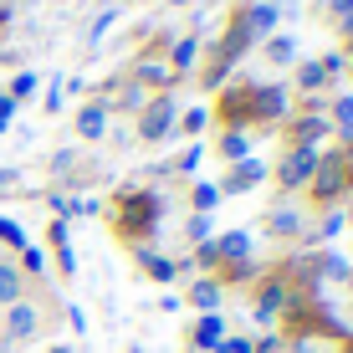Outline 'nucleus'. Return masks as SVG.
Returning a JSON list of instances; mask_svg holds the SVG:
<instances>
[{"mask_svg": "<svg viewBox=\"0 0 353 353\" xmlns=\"http://www.w3.org/2000/svg\"><path fill=\"white\" fill-rule=\"evenodd\" d=\"M154 225H159V194H123V236H149Z\"/></svg>", "mask_w": 353, "mask_h": 353, "instance_id": "nucleus-1", "label": "nucleus"}, {"mask_svg": "<svg viewBox=\"0 0 353 353\" xmlns=\"http://www.w3.org/2000/svg\"><path fill=\"white\" fill-rule=\"evenodd\" d=\"M312 174H318V194H323V200H333V194L348 190V159H343V154H338V159H327V164L318 159Z\"/></svg>", "mask_w": 353, "mask_h": 353, "instance_id": "nucleus-2", "label": "nucleus"}, {"mask_svg": "<svg viewBox=\"0 0 353 353\" xmlns=\"http://www.w3.org/2000/svg\"><path fill=\"white\" fill-rule=\"evenodd\" d=\"M312 169H318V154L312 149H292L287 159H282V185H302V179H312Z\"/></svg>", "mask_w": 353, "mask_h": 353, "instance_id": "nucleus-3", "label": "nucleus"}, {"mask_svg": "<svg viewBox=\"0 0 353 353\" xmlns=\"http://www.w3.org/2000/svg\"><path fill=\"white\" fill-rule=\"evenodd\" d=\"M31 333H36V307H31V302H10L6 338H10V343H21V338H31Z\"/></svg>", "mask_w": 353, "mask_h": 353, "instance_id": "nucleus-4", "label": "nucleus"}, {"mask_svg": "<svg viewBox=\"0 0 353 353\" xmlns=\"http://www.w3.org/2000/svg\"><path fill=\"white\" fill-rule=\"evenodd\" d=\"M143 139H164L169 128H174V103H169V97H159V103L149 108V113H143Z\"/></svg>", "mask_w": 353, "mask_h": 353, "instance_id": "nucleus-5", "label": "nucleus"}, {"mask_svg": "<svg viewBox=\"0 0 353 353\" xmlns=\"http://www.w3.org/2000/svg\"><path fill=\"white\" fill-rule=\"evenodd\" d=\"M282 103H287V92H282V88H261V92H251V113H256V118H276V113H282Z\"/></svg>", "mask_w": 353, "mask_h": 353, "instance_id": "nucleus-6", "label": "nucleus"}, {"mask_svg": "<svg viewBox=\"0 0 353 353\" xmlns=\"http://www.w3.org/2000/svg\"><path fill=\"white\" fill-rule=\"evenodd\" d=\"M261 174H266V169H261L256 159H251V164H246V159H241L236 169H230V179H225V190H251V185H256V179H261Z\"/></svg>", "mask_w": 353, "mask_h": 353, "instance_id": "nucleus-7", "label": "nucleus"}, {"mask_svg": "<svg viewBox=\"0 0 353 353\" xmlns=\"http://www.w3.org/2000/svg\"><path fill=\"white\" fill-rule=\"evenodd\" d=\"M282 302H287V287H282V282H272V287L261 292V302H256V318H261V323H266V318H276V312H282Z\"/></svg>", "mask_w": 353, "mask_h": 353, "instance_id": "nucleus-8", "label": "nucleus"}, {"mask_svg": "<svg viewBox=\"0 0 353 353\" xmlns=\"http://www.w3.org/2000/svg\"><path fill=\"white\" fill-rule=\"evenodd\" d=\"M10 302H21V272L0 261V307H10Z\"/></svg>", "mask_w": 353, "mask_h": 353, "instance_id": "nucleus-9", "label": "nucleus"}, {"mask_svg": "<svg viewBox=\"0 0 353 353\" xmlns=\"http://www.w3.org/2000/svg\"><path fill=\"white\" fill-rule=\"evenodd\" d=\"M221 333H225V323L210 312V318H200V327H194V343H200V348H215V343H221Z\"/></svg>", "mask_w": 353, "mask_h": 353, "instance_id": "nucleus-10", "label": "nucleus"}, {"mask_svg": "<svg viewBox=\"0 0 353 353\" xmlns=\"http://www.w3.org/2000/svg\"><path fill=\"white\" fill-rule=\"evenodd\" d=\"M190 302H194V307H205V312H215V307H221V287H215V282H194Z\"/></svg>", "mask_w": 353, "mask_h": 353, "instance_id": "nucleus-11", "label": "nucleus"}, {"mask_svg": "<svg viewBox=\"0 0 353 353\" xmlns=\"http://www.w3.org/2000/svg\"><path fill=\"white\" fill-rule=\"evenodd\" d=\"M77 128H82V139H97V133H103V108H82Z\"/></svg>", "mask_w": 353, "mask_h": 353, "instance_id": "nucleus-12", "label": "nucleus"}, {"mask_svg": "<svg viewBox=\"0 0 353 353\" xmlns=\"http://www.w3.org/2000/svg\"><path fill=\"white\" fill-rule=\"evenodd\" d=\"M143 266H149V276H159V282H169V276L179 272L174 261H164V256H154V251H143Z\"/></svg>", "mask_w": 353, "mask_h": 353, "instance_id": "nucleus-13", "label": "nucleus"}, {"mask_svg": "<svg viewBox=\"0 0 353 353\" xmlns=\"http://www.w3.org/2000/svg\"><path fill=\"white\" fill-rule=\"evenodd\" d=\"M297 225H302V221H297V210H276V215H272V230H276V236H292Z\"/></svg>", "mask_w": 353, "mask_h": 353, "instance_id": "nucleus-14", "label": "nucleus"}, {"mask_svg": "<svg viewBox=\"0 0 353 353\" xmlns=\"http://www.w3.org/2000/svg\"><path fill=\"white\" fill-rule=\"evenodd\" d=\"M215 200H221V190H215V185H194V210H210Z\"/></svg>", "mask_w": 353, "mask_h": 353, "instance_id": "nucleus-15", "label": "nucleus"}, {"mask_svg": "<svg viewBox=\"0 0 353 353\" xmlns=\"http://www.w3.org/2000/svg\"><path fill=\"white\" fill-rule=\"evenodd\" d=\"M225 159H246V133H225Z\"/></svg>", "mask_w": 353, "mask_h": 353, "instance_id": "nucleus-16", "label": "nucleus"}, {"mask_svg": "<svg viewBox=\"0 0 353 353\" xmlns=\"http://www.w3.org/2000/svg\"><path fill=\"white\" fill-rule=\"evenodd\" d=\"M0 241H10V246H26V236H21V225H16V221H6V215H0Z\"/></svg>", "mask_w": 353, "mask_h": 353, "instance_id": "nucleus-17", "label": "nucleus"}, {"mask_svg": "<svg viewBox=\"0 0 353 353\" xmlns=\"http://www.w3.org/2000/svg\"><path fill=\"white\" fill-rule=\"evenodd\" d=\"M323 77H327V67H323V62L302 67V88H323Z\"/></svg>", "mask_w": 353, "mask_h": 353, "instance_id": "nucleus-18", "label": "nucleus"}, {"mask_svg": "<svg viewBox=\"0 0 353 353\" xmlns=\"http://www.w3.org/2000/svg\"><path fill=\"white\" fill-rule=\"evenodd\" d=\"M266 52H272V62H292V52H297V46H292L287 36H282V41H272V46H266Z\"/></svg>", "mask_w": 353, "mask_h": 353, "instance_id": "nucleus-19", "label": "nucleus"}, {"mask_svg": "<svg viewBox=\"0 0 353 353\" xmlns=\"http://www.w3.org/2000/svg\"><path fill=\"white\" fill-rule=\"evenodd\" d=\"M338 123H343V133L353 139V97H343V103H338Z\"/></svg>", "mask_w": 353, "mask_h": 353, "instance_id": "nucleus-20", "label": "nucleus"}, {"mask_svg": "<svg viewBox=\"0 0 353 353\" xmlns=\"http://www.w3.org/2000/svg\"><path fill=\"white\" fill-rule=\"evenodd\" d=\"M10 113H16V97H0V133L10 128Z\"/></svg>", "mask_w": 353, "mask_h": 353, "instance_id": "nucleus-21", "label": "nucleus"}, {"mask_svg": "<svg viewBox=\"0 0 353 353\" xmlns=\"http://www.w3.org/2000/svg\"><path fill=\"white\" fill-rule=\"evenodd\" d=\"M190 236L205 241V236H210V221H205V215H194V221H190Z\"/></svg>", "mask_w": 353, "mask_h": 353, "instance_id": "nucleus-22", "label": "nucleus"}, {"mask_svg": "<svg viewBox=\"0 0 353 353\" xmlns=\"http://www.w3.org/2000/svg\"><path fill=\"white\" fill-rule=\"evenodd\" d=\"M174 62H179V67H190V62H194V41H179V52H174Z\"/></svg>", "mask_w": 353, "mask_h": 353, "instance_id": "nucleus-23", "label": "nucleus"}, {"mask_svg": "<svg viewBox=\"0 0 353 353\" xmlns=\"http://www.w3.org/2000/svg\"><path fill=\"white\" fill-rule=\"evenodd\" d=\"M215 348H221V353H251L246 338H230V343H215Z\"/></svg>", "mask_w": 353, "mask_h": 353, "instance_id": "nucleus-24", "label": "nucleus"}, {"mask_svg": "<svg viewBox=\"0 0 353 353\" xmlns=\"http://www.w3.org/2000/svg\"><path fill=\"white\" fill-rule=\"evenodd\" d=\"M26 266H31V272H41V266H46V256H41L36 246H26Z\"/></svg>", "mask_w": 353, "mask_h": 353, "instance_id": "nucleus-25", "label": "nucleus"}, {"mask_svg": "<svg viewBox=\"0 0 353 353\" xmlns=\"http://www.w3.org/2000/svg\"><path fill=\"white\" fill-rule=\"evenodd\" d=\"M343 221H353V205H348V215H343Z\"/></svg>", "mask_w": 353, "mask_h": 353, "instance_id": "nucleus-26", "label": "nucleus"}, {"mask_svg": "<svg viewBox=\"0 0 353 353\" xmlns=\"http://www.w3.org/2000/svg\"><path fill=\"white\" fill-rule=\"evenodd\" d=\"M52 353H72V348H52Z\"/></svg>", "mask_w": 353, "mask_h": 353, "instance_id": "nucleus-27", "label": "nucleus"}, {"mask_svg": "<svg viewBox=\"0 0 353 353\" xmlns=\"http://www.w3.org/2000/svg\"><path fill=\"white\" fill-rule=\"evenodd\" d=\"M0 353H6V348H0Z\"/></svg>", "mask_w": 353, "mask_h": 353, "instance_id": "nucleus-28", "label": "nucleus"}, {"mask_svg": "<svg viewBox=\"0 0 353 353\" xmlns=\"http://www.w3.org/2000/svg\"><path fill=\"white\" fill-rule=\"evenodd\" d=\"M348 276H353V272H348Z\"/></svg>", "mask_w": 353, "mask_h": 353, "instance_id": "nucleus-29", "label": "nucleus"}]
</instances>
